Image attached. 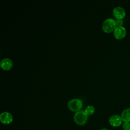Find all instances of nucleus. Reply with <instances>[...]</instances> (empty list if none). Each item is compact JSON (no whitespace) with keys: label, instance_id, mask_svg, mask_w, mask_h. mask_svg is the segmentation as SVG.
Masks as SVG:
<instances>
[{"label":"nucleus","instance_id":"obj_5","mask_svg":"<svg viewBox=\"0 0 130 130\" xmlns=\"http://www.w3.org/2000/svg\"><path fill=\"white\" fill-rule=\"evenodd\" d=\"M113 32L114 37L118 40L123 39L125 37L126 34V30L123 26L116 27Z\"/></svg>","mask_w":130,"mask_h":130},{"label":"nucleus","instance_id":"obj_13","mask_svg":"<svg viewBox=\"0 0 130 130\" xmlns=\"http://www.w3.org/2000/svg\"><path fill=\"white\" fill-rule=\"evenodd\" d=\"M101 130H108V129L107 128H106V127H104V128H102Z\"/></svg>","mask_w":130,"mask_h":130},{"label":"nucleus","instance_id":"obj_11","mask_svg":"<svg viewBox=\"0 0 130 130\" xmlns=\"http://www.w3.org/2000/svg\"><path fill=\"white\" fill-rule=\"evenodd\" d=\"M122 128L123 130H130V122H124L122 124Z\"/></svg>","mask_w":130,"mask_h":130},{"label":"nucleus","instance_id":"obj_12","mask_svg":"<svg viewBox=\"0 0 130 130\" xmlns=\"http://www.w3.org/2000/svg\"><path fill=\"white\" fill-rule=\"evenodd\" d=\"M123 22L122 19H117L116 20V26L117 27H120L122 26Z\"/></svg>","mask_w":130,"mask_h":130},{"label":"nucleus","instance_id":"obj_8","mask_svg":"<svg viewBox=\"0 0 130 130\" xmlns=\"http://www.w3.org/2000/svg\"><path fill=\"white\" fill-rule=\"evenodd\" d=\"M0 66L3 70L5 71H8L12 68L13 66V62L10 59L6 58L2 60Z\"/></svg>","mask_w":130,"mask_h":130},{"label":"nucleus","instance_id":"obj_6","mask_svg":"<svg viewBox=\"0 0 130 130\" xmlns=\"http://www.w3.org/2000/svg\"><path fill=\"white\" fill-rule=\"evenodd\" d=\"M122 119L121 116L118 115H113L109 119V122L110 125L113 127H118L122 123Z\"/></svg>","mask_w":130,"mask_h":130},{"label":"nucleus","instance_id":"obj_4","mask_svg":"<svg viewBox=\"0 0 130 130\" xmlns=\"http://www.w3.org/2000/svg\"><path fill=\"white\" fill-rule=\"evenodd\" d=\"M113 14L117 19H122L125 16V10L120 6L115 7L113 10Z\"/></svg>","mask_w":130,"mask_h":130},{"label":"nucleus","instance_id":"obj_2","mask_svg":"<svg viewBox=\"0 0 130 130\" xmlns=\"http://www.w3.org/2000/svg\"><path fill=\"white\" fill-rule=\"evenodd\" d=\"M74 119L76 124L79 125H84L88 119V115L83 110L77 112L74 116Z\"/></svg>","mask_w":130,"mask_h":130},{"label":"nucleus","instance_id":"obj_9","mask_svg":"<svg viewBox=\"0 0 130 130\" xmlns=\"http://www.w3.org/2000/svg\"><path fill=\"white\" fill-rule=\"evenodd\" d=\"M121 117L123 121L130 122V108H126L122 112Z\"/></svg>","mask_w":130,"mask_h":130},{"label":"nucleus","instance_id":"obj_7","mask_svg":"<svg viewBox=\"0 0 130 130\" xmlns=\"http://www.w3.org/2000/svg\"><path fill=\"white\" fill-rule=\"evenodd\" d=\"M13 116L11 113L8 112H4L0 115V121L4 124H9L12 122Z\"/></svg>","mask_w":130,"mask_h":130},{"label":"nucleus","instance_id":"obj_10","mask_svg":"<svg viewBox=\"0 0 130 130\" xmlns=\"http://www.w3.org/2000/svg\"><path fill=\"white\" fill-rule=\"evenodd\" d=\"M85 113L88 116V115H91L92 114H93L95 111V108L93 106L91 105H89L88 106L85 110Z\"/></svg>","mask_w":130,"mask_h":130},{"label":"nucleus","instance_id":"obj_1","mask_svg":"<svg viewBox=\"0 0 130 130\" xmlns=\"http://www.w3.org/2000/svg\"><path fill=\"white\" fill-rule=\"evenodd\" d=\"M116 27V20L113 18L106 19L102 25V29L106 33H110L114 31Z\"/></svg>","mask_w":130,"mask_h":130},{"label":"nucleus","instance_id":"obj_3","mask_svg":"<svg viewBox=\"0 0 130 130\" xmlns=\"http://www.w3.org/2000/svg\"><path fill=\"white\" fill-rule=\"evenodd\" d=\"M82 101L79 99H72L68 102V107L71 111L78 112L80 111L82 107Z\"/></svg>","mask_w":130,"mask_h":130}]
</instances>
